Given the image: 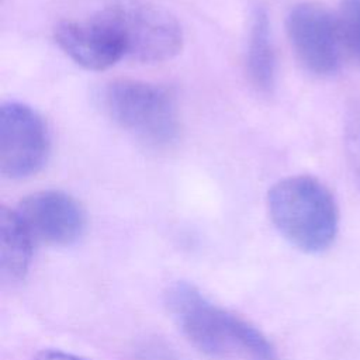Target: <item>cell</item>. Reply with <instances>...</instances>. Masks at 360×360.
<instances>
[{"instance_id": "7a4b0ae2", "label": "cell", "mask_w": 360, "mask_h": 360, "mask_svg": "<svg viewBox=\"0 0 360 360\" xmlns=\"http://www.w3.org/2000/svg\"><path fill=\"white\" fill-rule=\"evenodd\" d=\"M267 208L277 231L305 253H322L335 242L339 211L332 193L311 176L285 177L269 190Z\"/></svg>"}, {"instance_id": "52a82bcc", "label": "cell", "mask_w": 360, "mask_h": 360, "mask_svg": "<svg viewBox=\"0 0 360 360\" xmlns=\"http://www.w3.org/2000/svg\"><path fill=\"white\" fill-rule=\"evenodd\" d=\"M15 212L35 242L51 246L76 243L87 225L79 201L59 190H42L24 197Z\"/></svg>"}, {"instance_id": "8992f818", "label": "cell", "mask_w": 360, "mask_h": 360, "mask_svg": "<svg viewBox=\"0 0 360 360\" xmlns=\"http://www.w3.org/2000/svg\"><path fill=\"white\" fill-rule=\"evenodd\" d=\"M287 35L301 65L316 76H330L342 65L345 44L338 15L314 1L295 4L287 15Z\"/></svg>"}, {"instance_id": "30bf717a", "label": "cell", "mask_w": 360, "mask_h": 360, "mask_svg": "<svg viewBox=\"0 0 360 360\" xmlns=\"http://www.w3.org/2000/svg\"><path fill=\"white\" fill-rule=\"evenodd\" d=\"M35 240L15 210H0V274L4 281H21L28 273Z\"/></svg>"}, {"instance_id": "3957f363", "label": "cell", "mask_w": 360, "mask_h": 360, "mask_svg": "<svg viewBox=\"0 0 360 360\" xmlns=\"http://www.w3.org/2000/svg\"><path fill=\"white\" fill-rule=\"evenodd\" d=\"M97 100L115 125L150 148H167L179 136L177 104L162 86L117 79L98 90Z\"/></svg>"}, {"instance_id": "8fae6325", "label": "cell", "mask_w": 360, "mask_h": 360, "mask_svg": "<svg viewBox=\"0 0 360 360\" xmlns=\"http://www.w3.org/2000/svg\"><path fill=\"white\" fill-rule=\"evenodd\" d=\"M336 15L346 52L360 62V0H342Z\"/></svg>"}, {"instance_id": "9c48e42d", "label": "cell", "mask_w": 360, "mask_h": 360, "mask_svg": "<svg viewBox=\"0 0 360 360\" xmlns=\"http://www.w3.org/2000/svg\"><path fill=\"white\" fill-rule=\"evenodd\" d=\"M246 73L252 86L260 93H270L276 84V52L271 38L269 15L257 7L252 13L248 46Z\"/></svg>"}, {"instance_id": "277c9868", "label": "cell", "mask_w": 360, "mask_h": 360, "mask_svg": "<svg viewBox=\"0 0 360 360\" xmlns=\"http://www.w3.org/2000/svg\"><path fill=\"white\" fill-rule=\"evenodd\" d=\"M117 30L125 58L158 63L174 58L183 48L180 22L167 10L141 0H124L101 10Z\"/></svg>"}, {"instance_id": "5b68a950", "label": "cell", "mask_w": 360, "mask_h": 360, "mask_svg": "<svg viewBox=\"0 0 360 360\" xmlns=\"http://www.w3.org/2000/svg\"><path fill=\"white\" fill-rule=\"evenodd\" d=\"M51 136L41 114L10 100L0 107V173L11 180L37 174L48 162Z\"/></svg>"}, {"instance_id": "6da1fadb", "label": "cell", "mask_w": 360, "mask_h": 360, "mask_svg": "<svg viewBox=\"0 0 360 360\" xmlns=\"http://www.w3.org/2000/svg\"><path fill=\"white\" fill-rule=\"evenodd\" d=\"M166 305L188 342L212 359L273 360L276 356L271 342L255 325L214 304L190 283L172 284Z\"/></svg>"}, {"instance_id": "7c38bea8", "label": "cell", "mask_w": 360, "mask_h": 360, "mask_svg": "<svg viewBox=\"0 0 360 360\" xmlns=\"http://www.w3.org/2000/svg\"><path fill=\"white\" fill-rule=\"evenodd\" d=\"M345 149L350 170L360 187V100L354 101L346 114Z\"/></svg>"}, {"instance_id": "4fadbf2b", "label": "cell", "mask_w": 360, "mask_h": 360, "mask_svg": "<svg viewBox=\"0 0 360 360\" xmlns=\"http://www.w3.org/2000/svg\"><path fill=\"white\" fill-rule=\"evenodd\" d=\"M32 360H87L80 356H76L73 353H68L58 349H48L39 352Z\"/></svg>"}, {"instance_id": "ba28073f", "label": "cell", "mask_w": 360, "mask_h": 360, "mask_svg": "<svg viewBox=\"0 0 360 360\" xmlns=\"http://www.w3.org/2000/svg\"><path fill=\"white\" fill-rule=\"evenodd\" d=\"M53 39L69 59L87 70H104L125 58L117 30L101 11L87 20L58 22Z\"/></svg>"}]
</instances>
